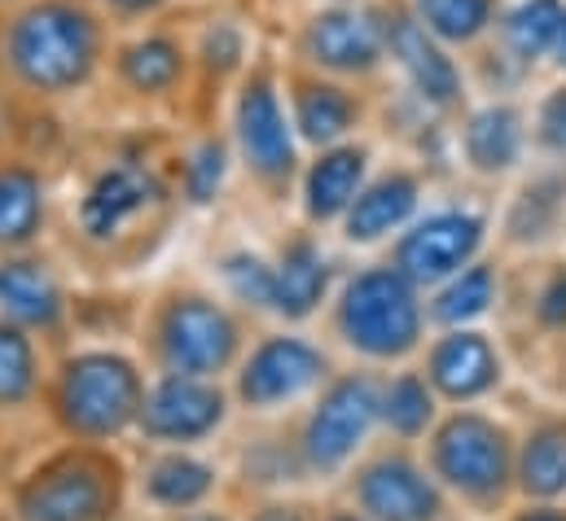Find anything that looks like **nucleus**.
I'll return each mask as SVG.
<instances>
[{
  "instance_id": "f257e3e1",
  "label": "nucleus",
  "mask_w": 566,
  "mask_h": 521,
  "mask_svg": "<svg viewBox=\"0 0 566 521\" xmlns=\"http://www.w3.org/2000/svg\"><path fill=\"white\" fill-rule=\"evenodd\" d=\"M102 22L80 0H31L0 31V66L31 97H66L102 66Z\"/></svg>"
},
{
  "instance_id": "f03ea898",
  "label": "nucleus",
  "mask_w": 566,
  "mask_h": 521,
  "mask_svg": "<svg viewBox=\"0 0 566 521\" xmlns=\"http://www.w3.org/2000/svg\"><path fill=\"white\" fill-rule=\"evenodd\" d=\"M145 391L149 382L133 355L93 347V351H75L62 360L49 403L66 438L102 447L137 429Z\"/></svg>"
},
{
  "instance_id": "7ed1b4c3",
  "label": "nucleus",
  "mask_w": 566,
  "mask_h": 521,
  "mask_svg": "<svg viewBox=\"0 0 566 521\" xmlns=\"http://www.w3.org/2000/svg\"><path fill=\"white\" fill-rule=\"evenodd\" d=\"M422 325L426 311L418 302V285L400 267L356 272L334 311L338 338L356 355L378 360V364H391V360H405L409 351H418Z\"/></svg>"
},
{
  "instance_id": "20e7f679",
  "label": "nucleus",
  "mask_w": 566,
  "mask_h": 521,
  "mask_svg": "<svg viewBox=\"0 0 566 521\" xmlns=\"http://www.w3.org/2000/svg\"><path fill=\"white\" fill-rule=\"evenodd\" d=\"M124 478L97 443L66 447L13 487V521H111Z\"/></svg>"
},
{
  "instance_id": "39448f33",
  "label": "nucleus",
  "mask_w": 566,
  "mask_h": 521,
  "mask_svg": "<svg viewBox=\"0 0 566 521\" xmlns=\"http://www.w3.org/2000/svg\"><path fill=\"white\" fill-rule=\"evenodd\" d=\"M149 347L163 373H189V378L220 382L242 360V325L211 294L180 289L154 307Z\"/></svg>"
},
{
  "instance_id": "423d86ee",
  "label": "nucleus",
  "mask_w": 566,
  "mask_h": 521,
  "mask_svg": "<svg viewBox=\"0 0 566 521\" xmlns=\"http://www.w3.org/2000/svg\"><path fill=\"white\" fill-rule=\"evenodd\" d=\"M382 421V386L365 373L334 378L316 391V403L298 429V465L307 478H334L343 474L360 447L369 443L374 425Z\"/></svg>"
},
{
  "instance_id": "0eeeda50",
  "label": "nucleus",
  "mask_w": 566,
  "mask_h": 521,
  "mask_svg": "<svg viewBox=\"0 0 566 521\" xmlns=\"http://www.w3.org/2000/svg\"><path fill=\"white\" fill-rule=\"evenodd\" d=\"M430 465H434V478L448 491H457L461 500L492 504L510 487L514 451L496 421H488L479 412H457L434 429Z\"/></svg>"
},
{
  "instance_id": "6e6552de",
  "label": "nucleus",
  "mask_w": 566,
  "mask_h": 521,
  "mask_svg": "<svg viewBox=\"0 0 566 521\" xmlns=\"http://www.w3.org/2000/svg\"><path fill=\"white\" fill-rule=\"evenodd\" d=\"M329 382V360L298 333H269L242 351L233 369V403L247 412H282Z\"/></svg>"
},
{
  "instance_id": "1a4fd4ad",
  "label": "nucleus",
  "mask_w": 566,
  "mask_h": 521,
  "mask_svg": "<svg viewBox=\"0 0 566 521\" xmlns=\"http://www.w3.org/2000/svg\"><path fill=\"white\" fill-rule=\"evenodd\" d=\"M233 394L216 378H189V373H158L145 391L137 434L154 447H198L211 434L224 429Z\"/></svg>"
},
{
  "instance_id": "9d476101",
  "label": "nucleus",
  "mask_w": 566,
  "mask_h": 521,
  "mask_svg": "<svg viewBox=\"0 0 566 521\" xmlns=\"http://www.w3.org/2000/svg\"><path fill=\"white\" fill-rule=\"evenodd\" d=\"M294 136L298 131L285 119L277 84L269 75H251L247 88L238 93V106H233V140H238V153H242L247 171L260 184L282 189L294 176V167H298Z\"/></svg>"
},
{
  "instance_id": "9b49d317",
  "label": "nucleus",
  "mask_w": 566,
  "mask_h": 521,
  "mask_svg": "<svg viewBox=\"0 0 566 521\" xmlns=\"http://www.w3.org/2000/svg\"><path fill=\"white\" fill-rule=\"evenodd\" d=\"M483 246V220L470 211H439L418 220L400 246H396V267L413 280V285H443L448 276H457L461 267Z\"/></svg>"
},
{
  "instance_id": "f8f14e48",
  "label": "nucleus",
  "mask_w": 566,
  "mask_h": 521,
  "mask_svg": "<svg viewBox=\"0 0 566 521\" xmlns=\"http://www.w3.org/2000/svg\"><path fill=\"white\" fill-rule=\"evenodd\" d=\"M356 509L369 521H439L443 496L439 478H430L409 456H378L352 482Z\"/></svg>"
},
{
  "instance_id": "ddd939ff",
  "label": "nucleus",
  "mask_w": 566,
  "mask_h": 521,
  "mask_svg": "<svg viewBox=\"0 0 566 521\" xmlns=\"http://www.w3.org/2000/svg\"><path fill=\"white\" fill-rule=\"evenodd\" d=\"M163 184L142 162H111L97 171V180L84 189L80 202V228L88 242H115L124 228H133L149 206H158Z\"/></svg>"
},
{
  "instance_id": "4468645a",
  "label": "nucleus",
  "mask_w": 566,
  "mask_h": 521,
  "mask_svg": "<svg viewBox=\"0 0 566 521\" xmlns=\"http://www.w3.org/2000/svg\"><path fill=\"white\" fill-rule=\"evenodd\" d=\"M303 53L334 75H369L387 53V22L365 9H325L303 31Z\"/></svg>"
},
{
  "instance_id": "2eb2a0df",
  "label": "nucleus",
  "mask_w": 566,
  "mask_h": 521,
  "mask_svg": "<svg viewBox=\"0 0 566 521\" xmlns=\"http://www.w3.org/2000/svg\"><path fill=\"white\" fill-rule=\"evenodd\" d=\"M0 320L27 333H57L66 320V294L57 272L27 251L0 255Z\"/></svg>"
},
{
  "instance_id": "dca6fc26",
  "label": "nucleus",
  "mask_w": 566,
  "mask_h": 521,
  "mask_svg": "<svg viewBox=\"0 0 566 521\" xmlns=\"http://www.w3.org/2000/svg\"><path fill=\"white\" fill-rule=\"evenodd\" d=\"M426 382L434 386V394H443L452 403L483 398L501 382V355L483 333L461 325V329H452L434 342L430 364H426Z\"/></svg>"
},
{
  "instance_id": "f3484780",
  "label": "nucleus",
  "mask_w": 566,
  "mask_h": 521,
  "mask_svg": "<svg viewBox=\"0 0 566 521\" xmlns=\"http://www.w3.org/2000/svg\"><path fill=\"white\" fill-rule=\"evenodd\" d=\"M137 487H142L145 504L176 518V513L202 509L220 491V469L211 460L193 456L189 447H163L142 465Z\"/></svg>"
},
{
  "instance_id": "a211bd4d",
  "label": "nucleus",
  "mask_w": 566,
  "mask_h": 521,
  "mask_svg": "<svg viewBox=\"0 0 566 521\" xmlns=\"http://www.w3.org/2000/svg\"><path fill=\"white\" fill-rule=\"evenodd\" d=\"M369 171V149L360 145H329L316 153V162L303 171V215L312 224L343 220L356 193L365 189Z\"/></svg>"
},
{
  "instance_id": "6ab92c4d",
  "label": "nucleus",
  "mask_w": 566,
  "mask_h": 521,
  "mask_svg": "<svg viewBox=\"0 0 566 521\" xmlns=\"http://www.w3.org/2000/svg\"><path fill=\"white\" fill-rule=\"evenodd\" d=\"M418 211V180L409 171H391L356 193V202L343 215V233L352 246H374L391 233H400Z\"/></svg>"
},
{
  "instance_id": "aec40b11",
  "label": "nucleus",
  "mask_w": 566,
  "mask_h": 521,
  "mask_svg": "<svg viewBox=\"0 0 566 521\" xmlns=\"http://www.w3.org/2000/svg\"><path fill=\"white\" fill-rule=\"evenodd\" d=\"M387 49H391V57L405 66L409 84L422 93L430 106L457 102L461 75H457V66L443 57V49L434 44V35L426 31L418 18H391L387 22Z\"/></svg>"
},
{
  "instance_id": "412c9836",
  "label": "nucleus",
  "mask_w": 566,
  "mask_h": 521,
  "mask_svg": "<svg viewBox=\"0 0 566 521\" xmlns=\"http://www.w3.org/2000/svg\"><path fill=\"white\" fill-rule=\"evenodd\" d=\"M329 280H334V267H329L325 251L312 237L285 242L282 255H277V302H273V316L294 320V325L307 320L325 302Z\"/></svg>"
},
{
  "instance_id": "4be33fe9",
  "label": "nucleus",
  "mask_w": 566,
  "mask_h": 521,
  "mask_svg": "<svg viewBox=\"0 0 566 521\" xmlns=\"http://www.w3.org/2000/svg\"><path fill=\"white\" fill-rule=\"evenodd\" d=\"M44 228V180L27 162H0V255L27 251Z\"/></svg>"
},
{
  "instance_id": "5701e85b",
  "label": "nucleus",
  "mask_w": 566,
  "mask_h": 521,
  "mask_svg": "<svg viewBox=\"0 0 566 521\" xmlns=\"http://www.w3.org/2000/svg\"><path fill=\"white\" fill-rule=\"evenodd\" d=\"M290 124L298 131V140H307V145H316V149H329V145H338L347 131L356 128V119H360V106H356V97L352 93H343V88H334V84H294V93H290Z\"/></svg>"
},
{
  "instance_id": "b1692460",
  "label": "nucleus",
  "mask_w": 566,
  "mask_h": 521,
  "mask_svg": "<svg viewBox=\"0 0 566 521\" xmlns=\"http://www.w3.org/2000/svg\"><path fill=\"white\" fill-rule=\"evenodd\" d=\"M119 79L142 97H163L185 79V49L171 35L133 40L119 53Z\"/></svg>"
},
{
  "instance_id": "393cba45",
  "label": "nucleus",
  "mask_w": 566,
  "mask_h": 521,
  "mask_svg": "<svg viewBox=\"0 0 566 521\" xmlns=\"http://www.w3.org/2000/svg\"><path fill=\"white\" fill-rule=\"evenodd\" d=\"M523 153V119L514 106H488L465 124V158L479 171H510Z\"/></svg>"
},
{
  "instance_id": "a878e982",
  "label": "nucleus",
  "mask_w": 566,
  "mask_h": 521,
  "mask_svg": "<svg viewBox=\"0 0 566 521\" xmlns=\"http://www.w3.org/2000/svg\"><path fill=\"white\" fill-rule=\"evenodd\" d=\"M40 386H44V369H40L35 333L0 320V412H18L35 403Z\"/></svg>"
},
{
  "instance_id": "bb28decb",
  "label": "nucleus",
  "mask_w": 566,
  "mask_h": 521,
  "mask_svg": "<svg viewBox=\"0 0 566 521\" xmlns=\"http://www.w3.org/2000/svg\"><path fill=\"white\" fill-rule=\"evenodd\" d=\"M518 487L532 500H558L566 496V429L541 425L523 451H518Z\"/></svg>"
},
{
  "instance_id": "cd10ccee",
  "label": "nucleus",
  "mask_w": 566,
  "mask_h": 521,
  "mask_svg": "<svg viewBox=\"0 0 566 521\" xmlns=\"http://www.w3.org/2000/svg\"><path fill=\"white\" fill-rule=\"evenodd\" d=\"M492 302H496V272L488 263H470V267H461L457 276L443 280L439 298L430 302V316L448 329H461V325L488 316Z\"/></svg>"
},
{
  "instance_id": "c85d7f7f",
  "label": "nucleus",
  "mask_w": 566,
  "mask_h": 521,
  "mask_svg": "<svg viewBox=\"0 0 566 521\" xmlns=\"http://www.w3.org/2000/svg\"><path fill=\"white\" fill-rule=\"evenodd\" d=\"M434 421V386L418 373H400L382 386V425L400 438H422Z\"/></svg>"
},
{
  "instance_id": "c756f323",
  "label": "nucleus",
  "mask_w": 566,
  "mask_h": 521,
  "mask_svg": "<svg viewBox=\"0 0 566 521\" xmlns=\"http://www.w3.org/2000/svg\"><path fill=\"white\" fill-rule=\"evenodd\" d=\"M220 280L251 311H273V302H277V263H269L255 251L224 255L220 259Z\"/></svg>"
},
{
  "instance_id": "7c9ffc66",
  "label": "nucleus",
  "mask_w": 566,
  "mask_h": 521,
  "mask_svg": "<svg viewBox=\"0 0 566 521\" xmlns=\"http://www.w3.org/2000/svg\"><path fill=\"white\" fill-rule=\"evenodd\" d=\"M563 4L558 0H523L514 13H510V22H505V35H510V49L518 53V57H541L545 49H554L558 44V35H563Z\"/></svg>"
},
{
  "instance_id": "2f4dec72",
  "label": "nucleus",
  "mask_w": 566,
  "mask_h": 521,
  "mask_svg": "<svg viewBox=\"0 0 566 521\" xmlns=\"http://www.w3.org/2000/svg\"><path fill=\"white\" fill-rule=\"evenodd\" d=\"M563 198H566L563 176H541L536 184H527L523 198H518V206L510 211V237L514 242H541V237H549Z\"/></svg>"
},
{
  "instance_id": "473e14b6",
  "label": "nucleus",
  "mask_w": 566,
  "mask_h": 521,
  "mask_svg": "<svg viewBox=\"0 0 566 521\" xmlns=\"http://www.w3.org/2000/svg\"><path fill=\"white\" fill-rule=\"evenodd\" d=\"M492 18V0H418V22L434 40H474Z\"/></svg>"
},
{
  "instance_id": "72a5a7b5",
  "label": "nucleus",
  "mask_w": 566,
  "mask_h": 521,
  "mask_svg": "<svg viewBox=\"0 0 566 521\" xmlns=\"http://www.w3.org/2000/svg\"><path fill=\"white\" fill-rule=\"evenodd\" d=\"M224 176H229V149L220 140H202L189 158H185V198L193 206H207L216 202V193L224 189Z\"/></svg>"
},
{
  "instance_id": "f704fd0d",
  "label": "nucleus",
  "mask_w": 566,
  "mask_h": 521,
  "mask_svg": "<svg viewBox=\"0 0 566 521\" xmlns=\"http://www.w3.org/2000/svg\"><path fill=\"white\" fill-rule=\"evenodd\" d=\"M536 136H541L545 149L566 153V88H558L554 97H545L541 119H536Z\"/></svg>"
},
{
  "instance_id": "c9c22d12",
  "label": "nucleus",
  "mask_w": 566,
  "mask_h": 521,
  "mask_svg": "<svg viewBox=\"0 0 566 521\" xmlns=\"http://www.w3.org/2000/svg\"><path fill=\"white\" fill-rule=\"evenodd\" d=\"M202 57H207V66L211 71H229V66H238V57H242V35L233 31V26H211L207 31V40H202Z\"/></svg>"
},
{
  "instance_id": "e433bc0d",
  "label": "nucleus",
  "mask_w": 566,
  "mask_h": 521,
  "mask_svg": "<svg viewBox=\"0 0 566 521\" xmlns=\"http://www.w3.org/2000/svg\"><path fill=\"white\" fill-rule=\"evenodd\" d=\"M536 316H541V325H549V329H563L566 325V272H554V276H549V285L541 289Z\"/></svg>"
},
{
  "instance_id": "4c0bfd02",
  "label": "nucleus",
  "mask_w": 566,
  "mask_h": 521,
  "mask_svg": "<svg viewBox=\"0 0 566 521\" xmlns=\"http://www.w3.org/2000/svg\"><path fill=\"white\" fill-rule=\"evenodd\" d=\"M247 521H316V518L303 504H294V500H264V504L251 509Z\"/></svg>"
},
{
  "instance_id": "58836bf2",
  "label": "nucleus",
  "mask_w": 566,
  "mask_h": 521,
  "mask_svg": "<svg viewBox=\"0 0 566 521\" xmlns=\"http://www.w3.org/2000/svg\"><path fill=\"white\" fill-rule=\"evenodd\" d=\"M115 18H145V13H154V9H163V0H102Z\"/></svg>"
},
{
  "instance_id": "ea45409f",
  "label": "nucleus",
  "mask_w": 566,
  "mask_h": 521,
  "mask_svg": "<svg viewBox=\"0 0 566 521\" xmlns=\"http://www.w3.org/2000/svg\"><path fill=\"white\" fill-rule=\"evenodd\" d=\"M518 521H566L563 509H549V504H541V509H527Z\"/></svg>"
},
{
  "instance_id": "a19ab883",
  "label": "nucleus",
  "mask_w": 566,
  "mask_h": 521,
  "mask_svg": "<svg viewBox=\"0 0 566 521\" xmlns=\"http://www.w3.org/2000/svg\"><path fill=\"white\" fill-rule=\"evenodd\" d=\"M176 521H229L224 513H207V504L202 509H189V513H176Z\"/></svg>"
},
{
  "instance_id": "79ce46f5",
  "label": "nucleus",
  "mask_w": 566,
  "mask_h": 521,
  "mask_svg": "<svg viewBox=\"0 0 566 521\" xmlns=\"http://www.w3.org/2000/svg\"><path fill=\"white\" fill-rule=\"evenodd\" d=\"M321 521H369L360 509H334V513H325Z\"/></svg>"
},
{
  "instance_id": "37998d69",
  "label": "nucleus",
  "mask_w": 566,
  "mask_h": 521,
  "mask_svg": "<svg viewBox=\"0 0 566 521\" xmlns=\"http://www.w3.org/2000/svg\"><path fill=\"white\" fill-rule=\"evenodd\" d=\"M558 53H563V62H566V18H563V35H558Z\"/></svg>"
},
{
  "instance_id": "c03bdc74",
  "label": "nucleus",
  "mask_w": 566,
  "mask_h": 521,
  "mask_svg": "<svg viewBox=\"0 0 566 521\" xmlns=\"http://www.w3.org/2000/svg\"><path fill=\"white\" fill-rule=\"evenodd\" d=\"M0 521H4V518H0Z\"/></svg>"
}]
</instances>
